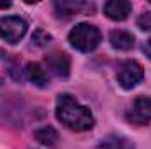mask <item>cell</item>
<instances>
[{"label":"cell","instance_id":"obj_15","mask_svg":"<svg viewBox=\"0 0 151 149\" xmlns=\"http://www.w3.org/2000/svg\"><path fill=\"white\" fill-rule=\"evenodd\" d=\"M144 53H146V56L151 60V39L146 42V44H144Z\"/></svg>","mask_w":151,"mask_h":149},{"label":"cell","instance_id":"obj_10","mask_svg":"<svg viewBox=\"0 0 151 149\" xmlns=\"http://www.w3.org/2000/svg\"><path fill=\"white\" fill-rule=\"evenodd\" d=\"M56 9V16L58 18H70L74 14H79L83 9H93V5L90 4H83V2H56L55 4Z\"/></svg>","mask_w":151,"mask_h":149},{"label":"cell","instance_id":"obj_2","mask_svg":"<svg viewBox=\"0 0 151 149\" xmlns=\"http://www.w3.org/2000/svg\"><path fill=\"white\" fill-rule=\"evenodd\" d=\"M102 40L100 35V30L95 27V25H90V23H79L76 25L74 28L70 30L69 34V42L70 46L81 51V53H91L99 47Z\"/></svg>","mask_w":151,"mask_h":149},{"label":"cell","instance_id":"obj_9","mask_svg":"<svg viewBox=\"0 0 151 149\" xmlns=\"http://www.w3.org/2000/svg\"><path fill=\"white\" fill-rule=\"evenodd\" d=\"M25 74H27V79H28L30 82H34L35 86H39V88H46L47 82H49L47 72L42 69V65L34 63V62L27 63V67H25Z\"/></svg>","mask_w":151,"mask_h":149},{"label":"cell","instance_id":"obj_12","mask_svg":"<svg viewBox=\"0 0 151 149\" xmlns=\"http://www.w3.org/2000/svg\"><path fill=\"white\" fill-rule=\"evenodd\" d=\"M99 149H135V148H134V144H132L127 137H123V135H109V137H106V139L100 142Z\"/></svg>","mask_w":151,"mask_h":149},{"label":"cell","instance_id":"obj_14","mask_svg":"<svg viewBox=\"0 0 151 149\" xmlns=\"http://www.w3.org/2000/svg\"><path fill=\"white\" fill-rule=\"evenodd\" d=\"M137 27L144 32H151V12H142L137 18Z\"/></svg>","mask_w":151,"mask_h":149},{"label":"cell","instance_id":"obj_1","mask_svg":"<svg viewBox=\"0 0 151 149\" xmlns=\"http://www.w3.org/2000/svg\"><path fill=\"white\" fill-rule=\"evenodd\" d=\"M56 117L63 126L74 132H88L95 125L91 111L67 93L60 95L56 100Z\"/></svg>","mask_w":151,"mask_h":149},{"label":"cell","instance_id":"obj_6","mask_svg":"<svg viewBox=\"0 0 151 149\" xmlns=\"http://www.w3.org/2000/svg\"><path fill=\"white\" fill-rule=\"evenodd\" d=\"M44 63H46V69L56 77H67L70 74V58H69V54H65L62 51L49 53L46 56Z\"/></svg>","mask_w":151,"mask_h":149},{"label":"cell","instance_id":"obj_13","mask_svg":"<svg viewBox=\"0 0 151 149\" xmlns=\"http://www.w3.org/2000/svg\"><path fill=\"white\" fill-rule=\"evenodd\" d=\"M32 42L35 44V46H46V44H49L51 42V35L47 34V32H44L42 28H37L35 32H34V35H32Z\"/></svg>","mask_w":151,"mask_h":149},{"label":"cell","instance_id":"obj_7","mask_svg":"<svg viewBox=\"0 0 151 149\" xmlns=\"http://www.w3.org/2000/svg\"><path fill=\"white\" fill-rule=\"evenodd\" d=\"M104 12L113 21H125L132 12V4L128 0H109L104 4Z\"/></svg>","mask_w":151,"mask_h":149},{"label":"cell","instance_id":"obj_11","mask_svg":"<svg viewBox=\"0 0 151 149\" xmlns=\"http://www.w3.org/2000/svg\"><path fill=\"white\" fill-rule=\"evenodd\" d=\"M34 137L37 139L42 146H46V148H55L58 144V132L53 126H44V128L35 130Z\"/></svg>","mask_w":151,"mask_h":149},{"label":"cell","instance_id":"obj_8","mask_svg":"<svg viewBox=\"0 0 151 149\" xmlns=\"http://www.w3.org/2000/svg\"><path fill=\"white\" fill-rule=\"evenodd\" d=\"M109 42L118 51H130L135 44V39L127 30H113L109 35Z\"/></svg>","mask_w":151,"mask_h":149},{"label":"cell","instance_id":"obj_5","mask_svg":"<svg viewBox=\"0 0 151 149\" xmlns=\"http://www.w3.org/2000/svg\"><path fill=\"white\" fill-rule=\"evenodd\" d=\"M127 121L137 126L148 125L151 121V98L150 97H137L132 107L127 111Z\"/></svg>","mask_w":151,"mask_h":149},{"label":"cell","instance_id":"obj_4","mask_svg":"<svg viewBox=\"0 0 151 149\" xmlns=\"http://www.w3.org/2000/svg\"><path fill=\"white\" fill-rule=\"evenodd\" d=\"M144 77V69L139 62L135 60H128V62H123L121 67L118 69V74H116V79H118V84L123 88V90H132L135 88Z\"/></svg>","mask_w":151,"mask_h":149},{"label":"cell","instance_id":"obj_3","mask_svg":"<svg viewBox=\"0 0 151 149\" xmlns=\"http://www.w3.org/2000/svg\"><path fill=\"white\" fill-rule=\"evenodd\" d=\"M27 21L19 16H4L0 18V39L9 44H18L27 34Z\"/></svg>","mask_w":151,"mask_h":149}]
</instances>
